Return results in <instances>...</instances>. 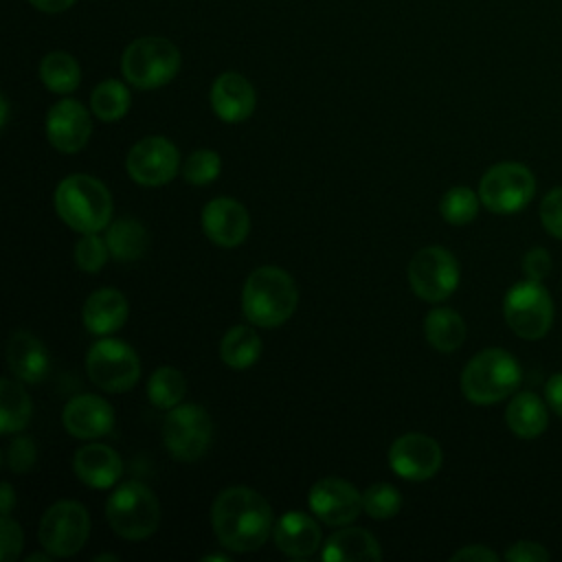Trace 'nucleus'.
Returning <instances> with one entry per match:
<instances>
[{
    "label": "nucleus",
    "mask_w": 562,
    "mask_h": 562,
    "mask_svg": "<svg viewBox=\"0 0 562 562\" xmlns=\"http://www.w3.org/2000/svg\"><path fill=\"white\" fill-rule=\"evenodd\" d=\"M211 525L220 544L235 553L257 551L274 527L270 503L246 485L226 487L215 496Z\"/></svg>",
    "instance_id": "f257e3e1"
},
{
    "label": "nucleus",
    "mask_w": 562,
    "mask_h": 562,
    "mask_svg": "<svg viewBox=\"0 0 562 562\" xmlns=\"http://www.w3.org/2000/svg\"><path fill=\"white\" fill-rule=\"evenodd\" d=\"M296 305V283L277 266H261L252 270L244 283L241 312L246 321L257 327H279L294 314Z\"/></svg>",
    "instance_id": "f03ea898"
},
{
    "label": "nucleus",
    "mask_w": 562,
    "mask_h": 562,
    "mask_svg": "<svg viewBox=\"0 0 562 562\" xmlns=\"http://www.w3.org/2000/svg\"><path fill=\"white\" fill-rule=\"evenodd\" d=\"M57 215L79 233H99L110 224L112 198L105 184L88 173H72L55 189Z\"/></svg>",
    "instance_id": "7ed1b4c3"
},
{
    "label": "nucleus",
    "mask_w": 562,
    "mask_h": 562,
    "mask_svg": "<svg viewBox=\"0 0 562 562\" xmlns=\"http://www.w3.org/2000/svg\"><path fill=\"white\" fill-rule=\"evenodd\" d=\"M520 375V364L509 351L490 347L472 356L463 367L461 391L472 404H496L516 393Z\"/></svg>",
    "instance_id": "20e7f679"
},
{
    "label": "nucleus",
    "mask_w": 562,
    "mask_h": 562,
    "mask_svg": "<svg viewBox=\"0 0 562 562\" xmlns=\"http://www.w3.org/2000/svg\"><path fill=\"white\" fill-rule=\"evenodd\" d=\"M180 70V50L167 37L145 35L130 42L121 55V72L138 90L169 83Z\"/></svg>",
    "instance_id": "39448f33"
},
{
    "label": "nucleus",
    "mask_w": 562,
    "mask_h": 562,
    "mask_svg": "<svg viewBox=\"0 0 562 562\" xmlns=\"http://www.w3.org/2000/svg\"><path fill=\"white\" fill-rule=\"evenodd\" d=\"M105 518L125 540L149 538L160 522V503L140 481L121 483L105 501Z\"/></svg>",
    "instance_id": "423d86ee"
},
{
    "label": "nucleus",
    "mask_w": 562,
    "mask_h": 562,
    "mask_svg": "<svg viewBox=\"0 0 562 562\" xmlns=\"http://www.w3.org/2000/svg\"><path fill=\"white\" fill-rule=\"evenodd\" d=\"M503 314L516 336L538 340L547 336L553 325V301L540 281L525 279L505 294Z\"/></svg>",
    "instance_id": "0eeeda50"
},
{
    "label": "nucleus",
    "mask_w": 562,
    "mask_h": 562,
    "mask_svg": "<svg viewBox=\"0 0 562 562\" xmlns=\"http://www.w3.org/2000/svg\"><path fill=\"white\" fill-rule=\"evenodd\" d=\"M536 193V178L529 167L520 162H498L490 167L479 182V198L483 206L498 215L518 213Z\"/></svg>",
    "instance_id": "6e6552de"
},
{
    "label": "nucleus",
    "mask_w": 562,
    "mask_h": 562,
    "mask_svg": "<svg viewBox=\"0 0 562 562\" xmlns=\"http://www.w3.org/2000/svg\"><path fill=\"white\" fill-rule=\"evenodd\" d=\"M88 378L108 393L130 391L140 375V360L136 351L116 338L97 340L86 356Z\"/></svg>",
    "instance_id": "1a4fd4ad"
},
{
    "label": "nucleus",
    "mask_w": 562,
    "mask_h": 562,
    "mask_svg": "<svg viewBox=\"0 0 562 562\" xmlns=\"http://www.w3.org/2000/svg\"><path fill=\"white\" fill-rule=\"evenodd\" d=\"M213 424L198 404H178L167 411L162 422V441L178 461H198L211 446Z\"/></svg>",
    "instance_id": "9d476101"
},
{
    "label": "nucleus",
    "mask_w": 562,
    "mask_h": 562,
    "mask_svg": "<svg viewBox=\"0 0 562 562\" xmlns=\"http://www.w3.org/2000/svg\"><path fill=\"white\" fill-rule=\"evenodd\" d=\"M90 536L88 509L77 501L53 503L40 520V544L55 558H68L83 549Z\"/></svg>",
    "instance_id": "9b49d317"
},
{
    "label": "nucleus",
    "mask_w": 562,
    "mask_h": 562,
    "mask_svg": "<svg viewBox=\"0 0 562 562\" xmlns=\"http://www.w3.org/2000/svg\"><path fill=\"white\" fill-rule=\"evenodd\" d=\"M408 281L419 299L439 303L457 290L459 263L450 250L441 246H426L413 255L408 263Z\"/></svg>",
    "instance_id": "f8f14e48"
},
{
    "label": "nucleus",
    "mask_w": 562,
    "mask_h": 562,
    "mask_svg": "<svg viewBox=\"0 0 562 562\" xmlns=\"http://www.w3.org/2000/svg\"><path fill=\"white\" fill-rule=\"evenodd\" d=\"M180 165V154L176 145L165 136L140 138L127 154L125 167L134 182L143 187L167 184Z\"/></svg>",
    "instance_id": "ddd939ff"
},
{
    "label": "nucleus",
    "mask_w": 562,
    "mask_h": 562,
    "mask_svg": "<svg viewBox=\"0 0 562 562\" xmlns=\"http://www.w3.org/2000/svg\"><path fill=\"white\" fill-rule=\"evenodd\" d=\"M443 454L439 443L424 432H406L389 448L391 470L406 481L432 479L441 468Z\"/></svg>",
    "instance_id": "4468645a"
},
{
    "label": "nucleus",
    "mask_w": 562,
    "mask_h": 562,
    "mask_svg": "<svg viewBox=\"0 0 562 562\" xmlns=\"http://www.w3.org/2000/svg\"><path fill=\"white\" fill-rule=\"evenodd\" d=\"M307 503L314 516L331 527H345L362 512V494L349 481L338 476L316 481L310 490Z\"/></svg>",
    "instance_id": "2eb2a0df"
},
{
    "label": "nucleus",
    "mask_w": 562,
    "mask_h": 562,
    "mask_svg": "<svg viewBox=\"0 0 562 562\" xmlns=\"http://www.w3.org/2000/svg\"><path fill=\"white\" fill-rule=\"evenodd\" d=\"M90 132V114L77 99H61L46 114V136L57 151L75 154L83 149Z\"/></svg>",
    "instance_id": "dca6fc26"
},
{
    "label": "nucleus",
    "mask_w": 562,
    "mask_h": 562,
    "mask_svg": "<svg viewBox=\"0 0 562 562\" xmlns=\"http://www.w3.org/2000/svg\"><path fill=\"white\" fill-rule=\"evenodd\" d=\"M202 231L213 244L235 248L248 237V211L233 198H215L202 209Z\"/></svg>",
    "instance_id": "f3484780"
},
{
    "label": "nucleus",
    "mask_w": 562,
    "mask_h": 562,
    "mask_svg": "<svg viewBox=\"0 0 562 562\" xmlns=\"http://www.w3.org/2000/svg\"><path fill=\"white\" fill-rule=\"evenodd\" d=\"M64 428L77 439H97L112 430L114 411L112 406L92 393L75 395L66 402L61 413Z\"/></svg>",
    "instance_id": "a211bd4d"
},
{
    "label": "nucleus",
    "mask_w": 562,
    "mask_h": 562,
    "mask_svg": "<svg viewBox=\"0 0 562 562\" xmlns=\"http://www.w3.org/2000/svg\"><path fill=\"white\" fill-rule=\"evenodd\" d=\"M257 103L252 83L239 72H222L211 86V108L226 123L246 121Z\"/></svg>",
    "instance_id": "6ab92c4d"
},
{
    "label": "nucleus",
    "mask_w": 562,
    "mask_h": 562,
    "mask_svg": "<svg viewBox=\"0 0 562 562\" xmlns=\"http://www.w3.org/2000/svg\"><path fill=\"white\" fill-rule=\"evenodd\" d=\"M75 474L81 483L105 490L112 487L123 474V461L119 452L105 443H86L75 452Z\"/></svg>",
    "instance_id": "aec40b11"
},
{
    "label": "nucleus",
    "mask_w": 562,
    "mask_h": 562,
    "mask_svg": "<svg viewBox=\"0 0 562 562\" xmlns=\"http://www.w3.org/2000/svg\"><path fill=\"white\" fill-rule=\"evenodd\" d=\"M274 544L288 558H310L321 547L316 520L303 512H285L272 527Z\"/></svg>",
    "instance_id": "412c9836"
},
{
    "label": "nucleus",
    "mask_w": 562,
    "mask_h": 562,
    "mask_svg": "<svg viewBox=\"0 0 562 562\" xmlns=\"http://www.w3.org/2000/svg\"><path fill=\"white\" fill-rule=\"evenodd\" d=\"M7 362L13 375L29 384L42 382L50 369V358L46 347L42 345L40 338H35L31 331H24V329H18L9 336Z\"/></svg>",
    "instance_id": "4be33fe9"
},
{
    "label": "nucleus",
    "mask_w": 562,
    "mask_h": 562,
    "mask_svg": "<svg viewBox=\"0 0 562 562\" xmlns=\"http://www.w3.org/2000/svg\"><path fill=\"white\" fill-rule=\"evenodd\" d=\"M81 321L83 327L94 336L114 334L127 321V301L119 290L101 288L86 299Z\"/></svg>",
    "instance_id": "5701e85b"
},
{
    "label": "nucleus",
    "mask_w": 562,
    "mask_h": 562,
    "mask_svg": "<svg viewBox=\"0 0 562 562\" xmlns=\"http://www.w3.org/2000/svg\"><path fill=\"white\" fill-rule=\"evenodd\" d=\"M321 558L325 562H371L380 560L382 551L367 529L342 527L325 540Z\"/></svg>",
    "instance_id": "b1692460"
},
{
    "label": "nucleus",
    "mask_w": 562,
    "mask_h": 562,
    "mask_svg": "<svg viewBox=\"0 0 562 562\" xmlns=\"http://www.w3.org/2000/svg\"><path fill=\"white\" fill-rule=\"evenodd\" d=\"M505 422L509 430L520 439H533L542 435L549 422L547 404L531 391L516 393L505 411Z\"/></svg>",
    "instance_id": "393cba45"
},
{
    "label": "nucleus",
    "mask_w": 562,
    "mask_h": 562,
    "mask_svg": "<svg viewBox=\"0 0 562 562\" xmlns=\"http://www.w3.org/2000/svg\"><path fill=\"white\" fill-rule=\"evenodd\" d=\"M105 244L110 255L116 261H136L140 259L149 248V233L147 228L134 220V217H121L112 224H108L105 231Z\"/></svg>",
    "instance_id": "a878e982"
},
{
    "label": "nucleus",
    "mask_w": 562,
    "mask_h": 562,
    "mask_svg": "<svg viewBox=\"0 0 562 562\" xmlns=\"http://www.w3.org/2000/svg\"><path fill=\"white\" fill-rule=\"evenodd\" d=\"M426 340L441 353L457 351L465 340V323L450 307H435L424 318Z\"/></svg>",
    "instance_id": "bb28decb"
},
{
    "label": "nucleus",
    "mask_w": 562,
    "mask_h": 562,
    "mask_svg": "<svg viewBox=\"0 0 562 562\" xmlns=\"http://www.w3.org/2000/svg\"><path fill=\"white\" fill-rule=\"evenodd\" d=\"M222 362L235 371L252 367L261 356V338L248 325L231 327L220 342Z\"/></svg>",
    "instance_id": "cd10ccee"
},
{
    "label": "nucleus",
    "mask_w": 562,
    "mask_h": 562,
    "mask_svg": "<svg viewBox=\"0 0 562 562\" xmlns=\"http://www.w3.org/2000/svg\"><path fill=\"white\" fill-rule=\"evenodd\" d=\"M40 79L50 92L70 94L72 90L79 88L81 68L70 53L53 50V53L44 55V59L40 64Z\"/></svg>",
    "instance_id": "c85d7f7f"
},
{
    "label": "nucleus",
    "mask_w": 562,
    "mask_h": 562,
    "mask_svg": "<svg viewBox=\"0 0 562 562\" xmlns=\"http://www.w3.org/2000/svg\"><path fill=\"white\" fill-rule=\"evenodd\" d=\"M31 397L29 393L13 380H0V430L4 435L20 432L29 426L31 419Z\"/></svg>",
    "instance_id": "c756f323"
},
{
    "label": "nucleus",
    "mask_w": 562,
    "mask_h": 562,
    "mask_svg": "<svg viewBox=\"0 0 562 562\" xmlns=\"http://www.w3.org/2000/svg\"><path fill=\"white\" fill-rule=\"evenodd\" d=\"M130 103H132L130 90L119 79L101 81L90 94V108L94 116L105 123L123 119L130 110Z\"/></svg>",
    "instance_id": "7c9ffc66"
},
{
    "label": "nucleus",
    "mask_w": 562,
    "mask_h": 562,
    "mask_svg": "<svg viewBox=\"0 0 562 562\" xmlns=\"http://www.w3.org/2000/svg\"><path fill=\"white\" fill-rule=\"evenodd\" d=\"M184 393H187L184 375L173 367H158L147 382V397L151 406L160 411H171L173 406H178Z\"/></svg>",
    "instance_id": "2f4dec72"
},
{
    "label": "nucleus",
    "mask_w": 562,
    "mask_h": 562,
    "mask_svg": "<svg viewBox=\"0 0 562 562\" xmlns=\"http://www.w3.org/2000/svg\"><path fill=\"white\" fill-rule=\"evenodd\" d=\"M479 202L481 198L468 189V187H452L443 193L441 202H439V211H441V217L448 222V224H454V226H463L468 222H472L479 213Z\"/></svg>",
    "instance_id": "473e14b6"
},
{
    "label": "nucleus",
    "mask_w": 562,
    "mask_h": 562,
    "mask_svg": "<svg viewBox=\"0 0 562 562\" xmlns=\"http://www.w3.org/2000/svg\"><path fill=\"white\" fill-rule=\"evenodd\" d=\"M402 507V494L391 483H373L362 492V512L375 520L393 518Z\"/></svg>",
    "instance_id": "72a5a7b5"
},
{
    "label": "nucleus",
    "mask_w": 562,
    "mask_h": 562,
    "mask_svg": "<svg viewBox=\"0 0 562 562\" xmlns=\"http://www.w3.org/2000/svg\"><path fill=\"white\" fill-rule=\"evenodd\" d=\"M222 160L220 154L213 149H198L191 151L182 165V176L189 184H209L220 176Z\"/></svg>",
    "instance_id": "f704fd0d"
},
{
    "label": "nucleus",
    "mask_w": 562,
    "mask_h": 562,
    "mask_svg": "<svg viewBox=\"0 0 562 562\" xmlns=\"http://www.w3.org/2000/svg\"><path fill=\"white\" fill-rule=\"evenodd\" d=\"M108 244L97 233H86L75 246V261L83 272H99L108 259Z\"/></svg>",
    "instance_id": "c9c22d12"
},
{
    "label": "nucleus",
    "mask_w": 562,
    "mask_h": 562,
    "mask_svg": "<svg viewBox=\"0 0 562 562\" xmlns=\"http://www.w3.org/2000/svg\"><path fill=\"white\" fill-rule=\"evenodd\" d=\"M35 461H37V448H35L31 437L18 435L15 439L9 441L7 454H4V463L9 465L11 472L26 474L29 470H33Z\"/></svg>",
    "instance_id": "e433bc0d"
},
{
    "label": "nucleus",
    "mask_w": 562,
    "mask_h": 562,
    "mask_svg": "<svg viewBox=\"0 0 562 562\" xmlns=\"http://www.w3.org/2000/svg\"><path fill=\"white\" fill-rule=\"evenodd\" d=\"M540 222L544 231L562 239V187L551 189L540 202Z\"/></svg>",
    "instance_id": "4c0bfd02"
},
{
    "label": "nucleus",
    "mask_w": 562,
    "mask_h": 562,
    "mask_svg": "<svg viewBox=\"0 0 562 562\" xmlns=\"http://www.w3.org/2000/svg\"><path fill=\"white\" fill-rule=\"evenodd\" d=\"M0 558L2 562H11L20 555L22 544H24V536H22V527L11 518V516H2L0 522Z\"/></svg>",
    "instance_id": "58836bf2"
},
{
    "label": "nucleus",
    "mask_w": 562,
    "mask_h": 562,
    "mask_svg": "<svg viewBox=\"0 0 562 562\" xmlns=\"http://www.w3.org/2000/svg\"><path fill=\"white\" fill-rule=\"evenodd\" d=\"M505 560L509 562H547L549 551L531 540H518L505 551Z\"/></svg>",
    "instance_id": "ea45409f"
},
{
    "label": "nucleus",
    "mask_w": 562,
    "mask_h": 562,
    "mask_svg": "<svg viewBox=\"0 0 562 562\" xmlns=\"http://www.w3.org/2000/svg\"><path fill=\"white\" fill-rule=\"evenodd\" d=\"M522 272L531 281H542L551 272V255L544 248H531L522 257Z\"/></svg>",
    "instance_id": "a19ab883"
},
{
    "label": "nucleus",
    "mask_w": 562,
    "mask_h": 562,
    "mask_svg": "<svg viewBox=\"0 0 562 562\" xmlns=\"http://www.w3.org/2000/svg\"><path fill=\"white\" fill-rule=\"evenodd\" d=\"M450 560L452 562H457V560H465V562H496L498 555L492 549L483 547V544H470V547H463L457 553H452Z\"/></svg>",
    "instance_id": "79ce46f5"
},
{
    "label": "nucleus",
    "mask_w": 562,
    "mask_h": 562,
    "mask_svg": "<svg viewBox=\"0 0 562 562\" xmlns=\"http://www.w3.org/2000/svg\"><path fill=\"white\" fill-rule=\"evenodd\" d=\"M544 397L549 408L562 417V373H553L544 384Z\"/></svg>",
    "instance_id": "37998d69"
},
{
    "label": "nucleus",
    "mask_w": 562,
    "mask_h": 562,
    "mask_svg": "<svg viewBox=\"0 0 562 562\" xmlns=\"http://www.w3.org/2000/svg\"><path fill=\"white\" fill-rule=\"evenodd\" d=\"M29 4L42 13H61L68 11L75 4V0H29Z\"/></svg>",
    "instance_id": "c03bdc74"
},
{
    "label": "nucleus",
    "mask_w": 562,
    "mask_h": 562,
    "mask_svg": "<svg viewBox=\"0 0 562 562\" xmlns=\"http://www.w3.org/2000/svg\"><path fill=\"white\" fill-rule=\"evenodd\" d=\"M13 509V487L9 483H2V516H9Z\"/></svg>",
    "instance_id": "a18cd8bd"
},
{
    "label": "nucleus",
    "mask_w": 562,
    "mask_h": 562,
    "mask_svg": "<svg viewBox=\"0 0 562 562\" xmlns=\"http://www.w3.org/2000/svg\"><path fill=\"white\" fill-rule=\"evenodd\" d=\"M46 560H50V553L46 551V553H31L29 558H26V562H46Z\"/></svg>",
    "instance_id": "49530a36"
},
{
    "label": "nucleus",
    "mask_w": 562,
    "mask_h": 562,
    "mask_svg": "<svg viewBox=\"0 0 562 562\" xmlns=\"http://www.w3.org/2000/svg\"><path fill=\"white\" fill-rule=\"evenodd\" d=\"M7 123H9V101L2 94V127H7Z\"/></svg>",
    "instance_id": "de8ad7c7"
},
{
    "label": "nucleus",
    "mask_w": 562,
    "mask_h": 562,
    "mask_svg": "<svg viewBox=\"0 0 562 562\" xmlns=\"http://www.w3.org/2000/svg\"><path fill=\"white\" fill-rule=\"evenodd\" d=\"M101 560H119L116 555H110V553H103V555H97L94 562H101Z\"/></svg>",
    "instance_id": "09e8293b"
}]
</instances>
